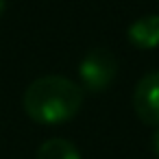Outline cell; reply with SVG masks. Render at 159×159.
<instances>
[{
	"label": "cell",
	"mask_w": 159,
	"mask_h": 159,
	"mask_svg": "<svg viewBox=\"0 0 159 159\" xmlns=\"http://www.w3.org/2000/svg\"><path fill=\"white\" fill-rule=\"evenodd\" d=\"M24 111L39 124H61L72 120L83 105V89L66 76L35 79L24 92Z\"/></svg>",
	"instance_id": "obj_1"
},
{
	"label": "cell",
	"mask_w": 159,
	"mask_h": 159,
	"mask_svg": "<svg viewBox=\"0 0 159 159\" xmlns=\"http://www.w3.org/2000/svg\"><path fill=\"white\" fill-rule=\"evenodd\" d=\"M118 74V61L113 52L105 48H94L85 55V59L79 66V76L81 83L89 92H102L107 89Z\"/></svg>",
	"instance_id": "obj_2"
},
{
	"label": "cell",
	"mask_w": 159,
	"mask_h": 159,
	"mask_svg": "<svg viewBox=\"0 0 159 159\" xmlns=\"http://www.w3.org/2000/svg\"><path fill=\"white\" fill-rule=\"evenodd\" d=\"M133 107L139 120L159 126V70L139 79L133 92Z\"/></svg>",
	"instance_id": "obj_3"
},
{
	"label": "cell",
	"mask_w": 159,
	"mask_h": 159,
	"mask_svg": "<svg viewBox=\"0 0 159 159\" xmlns=\"http://www.w3.org/2000/svg\"><path fill=\"white\" fill-rule=\"evenodd\" d=\"M126 37L133 46L142 48V50H150L159 46V16H144L139 20H135L129 31Z\"/></svg>",
	"instance_id": "obj_4"
},
{
	"label": "cell",
	"mask_w": 159,
	"mask_h": 159,
	"mask_svg": "<svg viewBox=\"0 0 159 159\" xmlns=\"http://www.w3.org/2000/svg\"><path fill=\"white\" fill-rule=\"evenodd\" d=\"M37 159H81V152L72 142L63 137H52L37 148Z\"/></svg>",
	"instance_id": "obj_5"
},
{
	"label": "cell",
	"mask_w": 159,
	"mask_h": 159,
	"mask_svg": "<svg viewBox=\"0 0 159 159\" xmlns=\"http://www.w3.org/2000/svg\"><path fill=\"white\" fill-rule=\"evenodd\" d=\"M152 152L159 157V129H157L155 135H152Z\"/></svg>",
	"instance_id": "obj_6"
},
{
	"label": "cell",
	"mask_w": 159,
	"mask_h": 159,
	"mask_svg": "<svg viewBox=\"0 0 159 159\" xmlns=\"http://www.w3.org/2000/svg\"><path fill=\"white\" fill-rule=\"evenodd\" d=\"M5 5H7V0H0V16H2V11H5Z\"/></svg>",
	"instance_id": "obj_7"
}]
</instances>
